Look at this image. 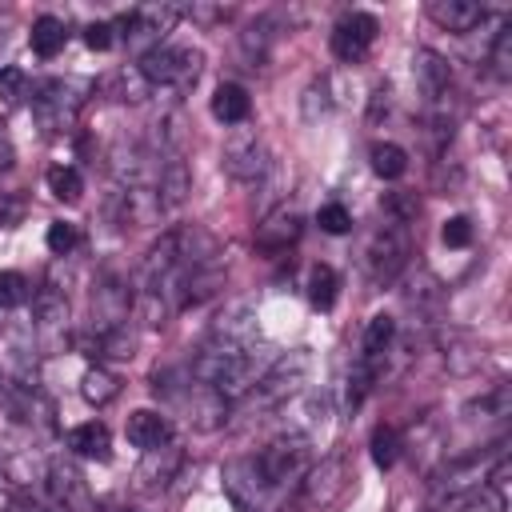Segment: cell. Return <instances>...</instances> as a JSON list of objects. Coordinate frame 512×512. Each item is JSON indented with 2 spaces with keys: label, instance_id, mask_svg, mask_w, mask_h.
Masks as SVG:
<instances>
[{
  "label": "cell",
  "instance_id": "277c9868",
  "mask_svg": "<svg viewBox=\"0 0 512 512\" xmlns=\"http://www.w3.org/2000/svg\"><path fill=\"white\" fill-rule=\"evenodd\" d=\"M252 456H256V468L264 472V480L276 484L280 492L296 488L300 476L312 468V444H308L304 436H296V432H284V436L268 440V444H264L260 452H252Z\"/></svg>",
  "mask_w": 512,
  "mask_h": 512
},
{
  "label": "cell",
  "instance_id": "5bb4252c",
  "mask_svg": "<svg viewBox=\"0 0 512 512\" xmlns=\"http://www.w3.org/2000/svg\"><path fill=\"white\" fill-rule=\"evenodd\" d=\"M300 508H324L328 500L340 496L344 488V464L340 460H324V464H312L304 476H300Z\"/></svg>",
  "mask_w": 512,
  "mask_h": 512
},
{
  "label": "cell",
  "instance_id": "ee69618b",
  "mask_svg": "<svg viewBox=\"0 0 512 512\" xmlns=\"http://www.w3.org/2000/svg\"><path fill=\"white\" fill-rule=\"evenodd\" d=\"M0 388H4V380H0Z\"/></svg>",
  "mask_w": 512,
  "mask_h": 512
},
{
  "label": "cell",
  "instance_id": "e575fe53",
  "mask_svg": "<svg viewBox=\"0 0 512 512\" xmlns=\"http://www.w3.org/2000/svg\"><path fill=\"white\" fill-rule=\"evenodd\" d=\"M316 224H320L328 236H344V232L352 228V212H348L344 204H324V208L316 212Z\"/></svg>",
  "mask_w": 512,
  "mask_h": 512
},
{
  "label": "cell",
  "instance_id": "5b68a950",
  "mask_svg": "<svg viewBox=\"0 0 512 512\" xmlns=\"http://www.w3.org/2000/svg\"><path fill=\"white\" fill-rule=\"evenodd\" d=\"M408 256H412V232H408V224L384 216V224L372 232L368 252H364L368 276H372L376 284H392V280L408 268Z\"/></svg>",
  "mask_w": 512,
  "mask_h": 512
},
{
  "label": "cell",
  "instance_id": "484cf974",
  "mask_svg": "<svg viewBox=\"0 0 512 512\" xmlns=\"http://www.w3.org/2000/svg\"><path fill=\"white\" fill-rule=\"evenodd\" d=\"M336 288H340V280H336L332 264H312V268H308L304 292H308V304H312V308L328 312V308L336 304Z\"/></svg>",
  "mask_w": 512,
  "mask_h": 512
},
{
  "label": "cell",
  "instance_id": "d6a6232c",
  "mask_svg": "<svg viewBox=\"0 0 512 512\" xmlns=\"http://www.w3.org/2000/svg\"><path fill=\"white\" fill-rule=\"evenodd\" d=\"M44 240H48V252H52V256H68V252L80 244V228L68 224V220H52Z\"/></svg>",
  "mask_w": 512,
  "mask_h": 512
},
{
  "label": "cell",
  "instance_id": "60d3db41",
  "mask_svg": "<svg viewBox=\"0 0 512 512\" xmlns=\"http://www.w3.org/2000/svg\"><path fill=\"white\" fill-rule=\"evenodd\" d=\"M8 512H52V508L40 504V500H32V496H16V500L8 504Z\"/></svg>",
  "mask_w": 512,
  "mask_h": 512
},
{
  "label": "cell",
  "instance_id": "30bf717a",
  "mask_svg": "<svg viewBox=\"0 0 512 512\" xmlns=\"http://www.w3.org/2000/svg\"><path fill=\"white\" fill-rule=\"evenodd\" d=\"M376 32H380V20L372 12H348V16H340L336 28H332V56L344 60V64H360L368 56Z\"/></svg>",
  "mask_w": 512,
  "mask_h": 512
},
{
  "label": "cell",
  "instance_id": "4316f807",
  "mask_svg": "<svg viewBox=\"0 0 512 512\" xmlns=\"http://www.w3.org/2000/svg\"><path fill=\"white\" fill-rule=\"evenodd\" d=\"M368 160H372V172H376L380 180H400V176L408 172V152H404L400 144H392V140L372 144Z\"/></svg>",
  "mask_w": 512,
  "mask_h": 512
},
{
  "label": "cell",
  "instance_id": "f35d334b",
  "mask_svg": "<svg viewBox=\"0 0 512 512\" xmlns=\"http://www.w3.org/2000/svg\"><path fill=\"white\" fill-rule=\"evenodd\" d=\"M84 44H88L92 52H108V48H112V24H108V20L88 24V28H84Z\"/></svg>",
  "mask_w": 512,
  "mask_h": 512
},
{
  "label": "cell",
  "instance_id": "44dd1931",
  "mask_svg": "<svg viewBox=\"0 0 512 512\" xmlns=\"http://www.w3.org/2000/svg\"><path fill=\"white\" fill-rule=\"evenodd\" d=\"M392 340H396V320H392L388 312H376V316L368 320V328H364L360 360L372 364V368H380V360H384V352L392 348Z\"/></svg>",
  "mask_w": 512,
  "mask_h": 512
},
{
  "label": "cell",
  "instance_id": "3957f363",
  "mask_svg": "<svg viewBox=\"0 0 512 512\" xmlns=\"http://www.w3.org/2000/svg\"><path fill=\"white\" fill-rule=\"evenodd\" d=\"M220 480H224V496L232 500L236 512H276L288 496L264 480V472L256 468V456H232L224 464Z\"/></svg>",
  "mask_w": 512,
  "mask_h": 512
},
{
  "label": "cell",
  "instance_id": "7a4b0ae2",
  "mask_svg": "<svg viewBox=\"0 0 512 512\" xmlns=\"http://www.w3.org/2000/svg\"><path fill=\"white\" fill-rule=\"evenodd\" d=\"M204 56L196 48H180V44H156L140 56L136 72L144 76L148 88H168V92H188L200 80Z\"/></svg>",
  "mask_w": 512,
  "mask_h": 512
},
{
  "label": "cell",
  "instance_id": "ac0fdd59",
  "mask_svg": "<svg viewBox=\"0 0 512 512\" xmlns=\"http://www.w3.org/2000/svg\"><path fill=\"white\" fill-rule=\"evenodd\" d=\"M428 16L444 32H472L484 20V4H476V0H428Z\"/></svg>",
  "mask_w": 512,
  "mask_h": 512
},
{
  "label": "cell",
  "instance_id": "8d00e7d4",
  "mask_svg": "<svg viewBox=\"0 0 512 512\" xmlns=\"http://www.w3.org/2000/svg\"><path fill=\"white\" fill-rule=\"evenodd\" d=\"M24 88H28V76L20 68H0V100L16 104L24 96Z\"/></svg>",
  "mask_w": 512,
  "mask_h": 512
},
{
  "label": "cell",
  "instance_id": "4fadbf2b",
  "mask_svg": "<svg viewBox=\"0 0 512 512\" xmlns=\"http://www.w3.org/2000/svg\"><path fill=\"white\" fill-rule=\"evenodd\" d=\"M0 396H4V404H8V412H12L16 424H24L32 432H48L52 428V416H56L52 412V400L36 384H4Z\"/></svg>",
  "mask_w": 512,
  "mask_h": 512
},
{
  "label": "cell",
  "instance_id": "d4e9b609",
  "mask_svg": "<svg viewBox=\"0 0 512 512\" xmlns=\"http://www.w3.org/2000/svg\"><path fill=\"white\" fill-rule=\"evenodd\" d=\"M80 396H84L88 404L104 408V404H112V400L120 396V376L108 372L104 364H96V368H88V372L80 376Z\"/></svg>",
  "mask_w": 512,
  "mask_h": 512
},
{
  "label": "cell",
  "instance_id": "8fae6325",
  "mask_svg": "<svg viewBox=\"0 0 512 512\" xmlns=\"http://www.w3.org/2000/svg\"><path fill=\"white\" fill-rule=\"evenodd\" d=\"M412 80H416L420 100H424L432 112H440L444 100L452 96V68H448V60H444L440 52H432V48H416V56H412Z\"/></svg>",
  "mask_w": 512,
  "mask_h": 512
},
{
  "label": "cell",
  "instance_id": "e0dca14e",
  "mask_svg": "<svg viewBox=\"0 0 512 512\" xmlns=\"http://www.w3.org/2000/svg\"><path fill=\"white\" fill-rule=\"evenodd\" d=\"M180 464H184L180 448H172V444L152 448V452H144V464L136 468V484H140L144 492H160V488H168V484L176 480Z\"/></svg>",
  "mask_w": 512,
  "mask_h": 512
},
{
  "label": "cell",
  "instance_id": "9a60e30c",
  "mask_svg": "<svg viewBox=\"0 0 512 512\" xmlns=\"http://www.w3.org/2000/svg\"><path fill=\"white\" fill-rule=\"evenodd\" d=\"M296 240H300V212H292V208H280L256 224V248L260 252L276 256V252H288Z\"/></svg>",
  "mask_w": 512,
  "mask_h": 512
},
{
  "label": "cell",
  "instance_id": "d590c367",
  "mask_svg": "<svg viewBox=\"0 0 512 512\" xmlns=\"http://www.w3.org/2000/svg\"><path fill=\"white\" fill-rule=\"evenodd\" d=\"M440 240H444L448 248H468V244H472V220H468V216H452V220H444Z\"/></svg>",
  "mask_w": 512,
  "mask_h": 512
},
{
  "label": "cell",
  "instance_id": "7c38bea8",
  "mask_svg": "<svg viewBox=\"0 0 512 512\" xmlns=\"http://www.w3.org/2000/svg\"><path fill=\"white\" fill-rule=\"evenodd\" d=\"M44 476H48V492H52L60 512H92L96 508L92 504V488H88L84 472L72 460H52L44 468Z\"/></svg>",
  "mask_w": 512,
  "mask_h": 512
},
{
  "label": "cell",
  "instance_id": "f546056e",
  "mask_svg": "<svg viewBox=\"0 0 512 512\" xmlns=\"http://www.w3.org/2000/svg\"><path fill=\"white\" fill-rule=\"evenodd\" d=\"M28 296H32V284H28V276H24V272H12V268H4V272H0V312L28 304Z\"/></svg>",
  "mask_w": 512,
  "mask_h": 512
},
{
  "label": "cell",
  "instance_id": "f1b7e54d",
  "mask_svg": "<svg viewBox=\"0 0 512 512\" xmlns=\"http://www.w3.org/2000/svg\"><path fill=\"white\" fill-rule=\"evenodd\" d=\"M368 448H372V464H376V468H392L396 456H400V436H396V428H392V424H376Z\"/></svg>",
  "mask_w": 512,
  "mask_h": 512
},
{
  "label": "cell",
  "instance_id": "83f0119b",
  "mask_svg": "<svg viewBox=\"0 0 512 512\" xmlns=\"http://www.w3.org/2000/svg\"><path fill=\"white\" fill-rule=\"evenodd\" d=\"M48 192L56 200H64V204H76L80 192H84V180H80V172L72 164H56V168H48Z\"/></svg>",
  "mask_w": 512,
  "mask_h": 512
},
{
  "label": "cell",
  "instance_id": "603a6c76",
  "mask_svg": "<svg viewBox=\"0 0 512 512\" xmlns=\"http://www.w3.org/2000/svg\"><path fill=\"white\" fill-rule=\"evenodd\" d=\"M212 116L220 124H244L252 116V96L240 84H220L212 92Z\"/></svg>",
  "mask_w": 512,
  "mask_h": 512
},
{
  "label": "cell",
  "instance_id": "2e32d148",
  "mask_svg": "<svg viewBox=\"0 0 512 512\" xmlns=\"http://www.w3.org/2000/svg\"><path fill=\"white\" fill-rule=\"evenodd\" d=\"M124 436H128L132 448L152 452V448L172 444V424H168V416H160V412H152V408H136V412L128 416V424H124Z\"/></svg>",
  "mask_w": 512,
  "mask_h": 512
},
{
  "label": "cell",
  "instance_id": "cb8c5ba5",
  "mask_svg": "<svg viewBox=\"0 0 512 512\" xmlns=\"http://www.w3.org/2000/svg\"><path fill=\"white\" fill-rule=\"evenodd\" d=\"M28 44H32L36 56L52 60V56L68 44V24H64L60 16H36V20H32V32H28Z\"/></svg>",
  "mask_w": 512,
  "mask_h": 512
},
{
  "label": "cell",
  "instance_id": "8992f818",
  "mask_svg": "<svg viewBox=\"0 0 512 512\" xmlns=\"http://www.w3.org/2000/svg\"><path fill=\"white\" fill-rule=\"evenodd\" d=\"M312 376V352L308 348H292L284 352L264 376H256V404L260 408H280L288 400L300 396V388Z\"/></svg>",
  "mask_w": 512,
  "mask_h": 512
},
{
  "label": "cell",
  "instance_id": "ffe728a7",
  "mask_svg": "<svg viewBox=\"0 0 512 512\" xmlns=\"http://www.w3.org/2000/svg\"><path fill=\"white\" fill-rule=\"evenodd\" d=\"M68 448L84 460H108L112 456V432L104 420H84L68 432Z\"/></svg>",
  "mask_w": 512,
  "mask_h": 512
},
{
  "label": "cell",
  "instance_id": "1f68e13d",
  "mask_svg": "<svg viewBox=\"0 0 512 512\" xmlns=\"http://www.w3.org/2000/svg\"><path fill=\"white\" fill-rule=\"evenodd\" d=\"M504 508H508V500H500V496L488 492L484 484L472 488V492H464V496L452 504V512H504Z\"/></svg>",
  "mask_w": 512,
  "mask_h": 512
},
{
  "label": "cell",
  "instance_id": "7bdbcfd3",
  "mask_svg": "<svg viewBox=\"0 0 512 512\" xmlns=\"http://www.w3.org/2000/svg\"><path fill=\"white\" fill-rule=\"evenodd\" d=\"M0 488H8V476H4V468H0Z\"/></svg>",
  "mask_w": 512,
  "mask_h": 512
},
{
  "label": "cell",
  "instance_id": "836d02e7",
  "mask_svg": "<svg viewBox=\"0 0 512 512\" xmlns=\"http://www.w3.org/2000/svg\"><path fill=\"white\" fill-rule=\"evenodd\" d=\"M268 24L260 20V24H252L244 36H240V48H244V56H248V68H256L264 56H268Z\"/></svg>",
  "mask_w": 512,
  "mask_h": 512
},
{
  "label": "cell",
  "instance_id": "74e56055",
  "mask_svg": "<svg viewBox=\"0 0 512 512\" xmlns=\"http://www.w3.org/2000/svg\"><path fill=\"white\" fill-rule=\"evenodd\" d=\"M508 476H512V456L504 452V456L492 464V472H488V484H484V488H488V492H496L500 500H508Z\"/></svg>",
  "mask_w": 512,
  "mask_h": 512
},
{
  "label": "cell",
  "instance_id": "ab89813d",
  "mask_svg": "<svg viewBox=\"0 0 512 512\" xmlns=\"http://www.w3.org/2000/svg\"><path fill=\"white\" fill-rule=\"evenodd\" d=\"M16 216H20V200L12 192H0V228L16 224Z\"/></svg>",
  "mask_w": 512,
  "mask_h": 512
},
{
  "label": "cell",
  "instance_id": "4dcf8cb0",
  "mask_svg": "<svg viewBox=\"0 0 512 512\" xmlns=\"http://www.w3.org/2000/svg\"><path fill=\"white\" fill-rule=\"evenodd\" d=\"M488 64H492V76L496 80H508L512 76V24H504L488 48Z\"/></svg>",
  "mask_w": 512,
  "mask_h": 512
},
{
  "label": "cell",
  "instance_id": "b9f144b4",
  "mask_svg": "<svg viewBox=\"0 0 512 512\" xmlns=\"http://www.w3.org/2000/svg\"><path fill=\"white\" fill-rule=\"evenodd\" d=\"M12 160H16V152H12V140H8L4 132H0V172H4V168H8Z\"/></svg>",
  "mask_w": 512,
  "mask_h": 512
},
{
  "label": "cell",
  "instance_id": "d6986e66",
  "mask_svg": "<svg viewBox=\"0 0 512 512\" xmlns=\"http://www.w3.org/2000/svg\"><path fill=\"white\" fill-rule=\"evenodd\" d=\"M292 420H288V432H296V436H304L308 444H316V436L328 428V396L324 392H308V396H300L296 404H292Z\"/></svg>",
  "mask_w": 512,
  "mask_h": 512
},
{
  "label": "cell",
  "instance_id": "6da1fadb",
  "mask_svg": "<svg viewBox=\"0 0 512 512\" xmlns=\"http://www.w3.org/2000/svg\"><path fill=\"white\" fill-rule=\"evenodd\" d=\"M192 376L212 392H220L224 400H236L256 384V344H232L208 336V344L192 360Z\"/></svg>",
  "mask_w": 512,
  "mask_h": 512
},
{
  "label": "cell",
  "instance_id": "7402d4cb",
  "mask_svg": "<svg viewBox=\"0 0 512 512\" xmlns=\"http://www.w3.org/2000/svg\"><path fill=\"white\" fill-rule=\"evenodd\" d=\"M32 312H36V328L60 332V328L68 324V296H64L56 284H44V288L32 296Z\"/></svg>",
  "mask_w": 512,
  "mask_h": 512
},
{
  "label": "cell",
  "instance_id": "9c48e42d",
  "mask_svg": "<svg viewBox=\"0 0 512 512\" xmlns=\"http://www.w3.org/2000/svg\"><path fill=\"white\" fill-rule=\"evenodd\" d=\"M180 20V8H172V4H144V8H132L128 16H120V28H124V36H128V48H156L160 44V36L172 28ZM140 52V56H144Z\"/></svg>",
  "mask_w": 512,
  "mask_h": 512
},
{
  "label": "cell",
  "instance_id": "52a82bcc",
  "mask_svg": "<svg viewBox=\"0 0 512 512\" xmlns=\"http://www.w3.org/2000/svg\"><path fill=\"white\" fill-rule=\"evenodd\" d=\"M76 112H80V96H76V84H68V80H48L32 96V116H36L44 136L72 132L76 128Z\"/></svg>",
  "mask_w": 512,
  "mask_h": 512
},
{
  "label": "cell",
  "instance_id": "ba28073f",
  "mask_svg": "<svg viewBox=\"0 0 512 512\" xmlns=\"http://www.w3.org/2000/svg\"><path fill=\"white\" fill-rule=\"evenodd\" d=\"M220 164L236 184H260L272 172V152L256 132H236V136H228Z\"/></svg>",
  "mask_w": 512,
  "mask_h": 512
}]
</instances>
